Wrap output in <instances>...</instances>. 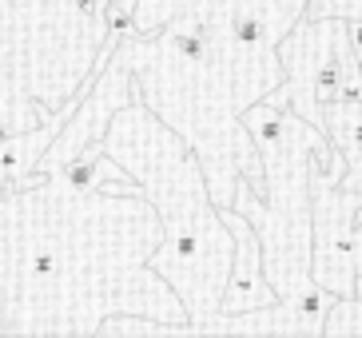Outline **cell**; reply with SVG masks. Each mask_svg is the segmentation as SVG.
<instances>
[{"instance_id": "obj_1", "label": "cell", "mask_w": 362, "mask_h": 338, "mask_svg": "<svg viewBox=\"0 0 362 338\" xmlns=\"http://www.w3.org/2000/svg\"><path fill=\"white\" fill-rule=\"evenodd\" d=\"M136 120V159L124 156V168L139 175V187L156 203L163 227V247L151 255V267L180 295L187 322H203L219 310L231 271L235 239L223 223L219 203L207 191L199 159L180 136H171L156 116L132 107Z\"/></svg>"}, {"instance_id": "obj_2", "label": "cell", "mask_w": 362, "mask_h": 338, "mask_svg": "<svg viewBox=\"0 0 362 338\" xmlns=\"http://www.w3.org/2000/svg\"><path fill=\"white\" fill-rule=\"evenodd\" d=\"M275 56L283 68V84L271 88L267 100L298 112L315 127H322L327 104L362 100V68L346 40V16H319L307 8L279 40Z\"/></svg>"}, {"instance_id": "obj_3", "label": "cell", "mask_w": 362, "mask_h": 338, "mask_svg": "<svg viewBox=\"0 0 362 338\" xmlns=\"http://www.w3.org/2000/svg\"><path fill=\"white\" fill-rule=\"evenodd\" d=\"M219 211H223V223L231 227L235 255H231V271H227V286H223V298H219L215 315H243V310L275 307L279 295L271 286V279H267L263 243H259L251 219L243 211H235V207H219Z\"/></svg>"}, {"instance_id": "obj_4", "label": "cell", "mask_w": 362, "mask_h": 338, "mask_svg": "<svg viewBox=\"0 0 362 338\" xmlns=\"http://www.w3.org/2000/svg\"><path fill=\"white\" fill-rule=\"evenodd\" d=\"M322 132H327V139L334 144V151L342 159L339 183L362 199V100H354V104H342V100L327 104L322 107Z\"/></svg>"}, {"instance_id": "obj_5", "label": "cell", "mask_w": 362, "mask_h": 338, "mask_svg": "<svg viewBox=\"0 0 362 338\" xmlns=\"http://www.w3.org/2000/svg\"><path fill=\"white\" fill-rule=\"evenodd\" d=\"M322 334L327 338H354V334H362V291H354V295H346V298H334Z\"/></svg>"}, {"instance_id": "obj_6", "label": "cell", "mask_w": 362, "mask_h": 338, "mask_svg": "<svg viewBox=\"0 0 362 338\" xmlns=\"http://www.w3.org/2000/svg\"><path fill=\"white\" fill-rule=\"evenodd\" d=\"M33 275H40V279L56 275V251L52 247H40V251L33 255Z\"/></svg>"}, {"instance_id": "obj_7", "label": "cell", "mask_w": 362, "mask_h": 338, "mask_svg": "<svg viewBox=\"0 0 362 338\" xmlns=\"http://www.w3.org/2000/svg\"><path fill=\"white\" fill-rule=\"evenodd\" d=\"M354 263H358V271H362V219L354 223Z\"/></svg>"}, {"instance_id": "obj_8", "label": "cell", "mask_w": 362, "mask_h": 338, "mask_svg": "<svg viewBox=\"0 0 362 338\" xmlns=\"http://www.w3.org/2000/svg\"><path fill=\"white\" fill-rule=\"evenodd\" d=\"M96 4H100V0H76V8H80V16H96Z\"/></svg>"}, {"instance_id": "obj_9", "label": "cell", "mask_w": 362, "mask_h": 338, "mask_svg": "<svg viewBox=\"0 0 362 338\" xmlns=\"http://www.w3.org/2000/svg\"><path fill=\"white\" fill-rule=\"evenodd\" d=\"M358 68H362V60H358Z\"/></svg>"}]
</instances>
